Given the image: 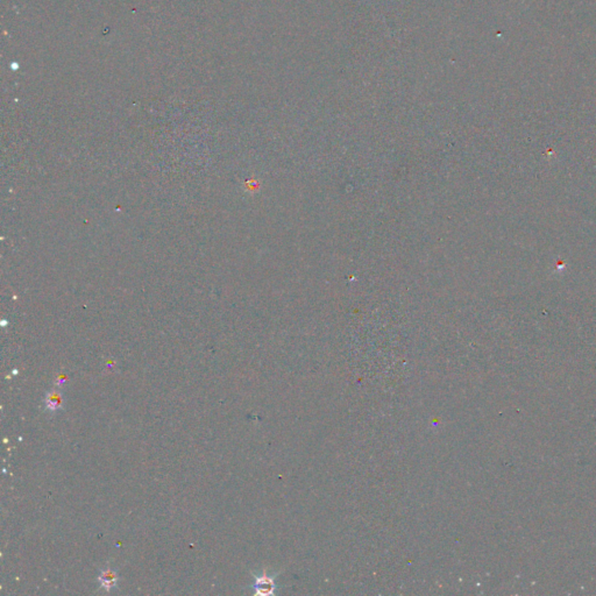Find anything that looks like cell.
Returning <instances> with one entry per match:
<instances>
[{
	"label": "cell",
	"instance_id": "1",
	"mask_svg": "<svg viewBox=\"0 0 596 596\" xmlns=\"http://www.w3.org/2000/svg\"><path fill=\"white\" fill-rule=\"evenodd\" d=\"M255 590V594L259 595H269L274 593L275 583L273 577L263 574L262 576L256 577V581L253 586Z\"/></svg>",
	"mask_w": 596,
	"mask_h": 596
},
{
	"label": "cell",
	"instance_id": "2",
	"mask_svg": "<svg viewBox=\"0 0 596 596\" xmlns=\"http://www.w3.org/2000/svg\"><path fill=\"white\" fill-rule=\"evenodd\" d=\"M98 580H99L100 587L109 591L112 589V588L115 587V584H117V581H118V576H117V573H115L113 569L107 567V568H104L103 571L100 572Z\"/></svg>",
	"mask_w": 596,
	"mask_h": 596
},
{
	"label": "cell",
	"instance_id": "3",
	"mask_svg": "<svg viewBox=\"0 0 596 596\" xmlns=\"http://www.w3.org/2000/svg\"><path fill=\"white\" fill-rule=\"evenodd\" d=\"M62 403H63L62 394L57 390L49 391V393L47 394L46 400H44V405H46V409L50 412L57 411V410L62 407Z\"/></svg>",
	"mask_w": 596,
	"mask_h": 596
}]
</instances>
